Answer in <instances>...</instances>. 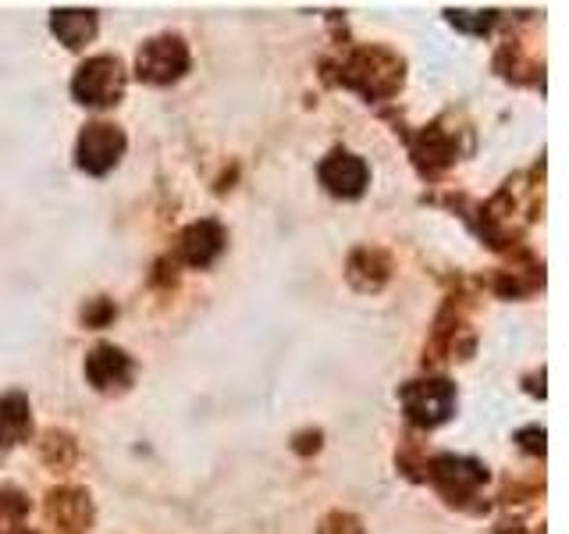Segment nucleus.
Segmentation results:
<instances>
[{
  "instance_id": "f257e3e1",
  "label": "nucleus",
  "mask_w": 569,
  "mask_h": 534,
  "mask_svg": "<svg viewBox=\"0 0 569 534\" xmlns=\"http://www.w3.org/2000/svg\"><path fill=\"white\" fill-rule=\"evenodd\" d=\"M76 97L89 107H111L118 103V97L124 93V71L118 58H93L79 68L76 82Z\"/></svg>"
},
{
  "instance_id": "f03ea898",
  "label": "nucleus",
  "mask_w": 569,
  "mask_h": 534,
  "mask_svg": "<svg viewBox=\"0 0 569 534\" xmlns=\"http://www.w3.org/2000/svg\"><path fill=\"white\" fill-rule=\"evenodd\" d=\"M136 68H139V79L164 86V82H174L189 68V50L178 36H160V40L142 43Z\"/></svg>"
},
{
  "instance_id": "7ed1b4c3",
  "label": "nucleus",
  "mask_w": 569,
  "mask_h": 534,
  "mask_svg": "<svg viewBox=\"0 0 569 534\" xmlns=\"http://www.w3.org/2000/svg\"><path fill=\"white\" fill-rule=\"evenodd\" d=\"M402 406H406V414L413 424L435 427L452 414L456 392L449 382H441V378L438 382H413V385L402 388Z\"/></svg>"
},
{
  "instance_id": "20e7f679",
  "label": "nucleus",
  "mask_w": 569,
  "mask_h": 534,
  "mask_svg": "<svg viewBox=\"0 0 569 534\" xmlns=\"http://www.w3.org/2000/svg\"><path fill=\"white\" fill-rule=\"evenodd\" d=\"M124 150V136L107 121L86 125V132L79 136V168L89 175H103L118 165V157Z\"/></svg>"
},
{
  "instance_id": "39448f33",
  "label": "nucleus",
  "mask_w": 569,
  "mask_h": 534,
  "mask_svg": "<svg viewBox=\"0 0 569 534\" xmlns=\"http://www.w3.org/2000/svg\"><path fill=\"white\" fill-rule=\"evenodd\" d=\"M320 182L328 186V192L342 196V200H356L370 182V168L363 165V157L335 150L325 165H320Z\"/></svg>"
},
{
  "instance_id": "423d86ee",
  "label": "nucleus",
  "mask_w": 569,
  "mask_h": 534,
  "mask_svg": "<svg viewBox=\"0 0 569 534\" xmlns=\"http://www.w3.org/2000/svg\"><path fill=\"white\" fill-rule=\"evenodd\" d=\"M86 374L97 388H121L132 378V360L114 346H97L86 360Z\"/></svg>"
},
{
  "instance_id": "0eeeda50",
  "label": "nucleus",
  "mask_w": 569,
  "mask_h": 534,
  "mask_svg": "<svg viewBox=\"0 0 569 534\" xmlns=\"http://www.w3.org/2000/svg\"><path fill=\"white\" fill-rule=\"evenodd\" d=\"M221 249H224V231H221V225H213V221L192 225L182 236V254L196 267H207L213 257L221 254Z\"/></svg>"
},
{
  "instance_id": "6e6552de",
  "label": "nucleus",
  "mask_w": 569,
  "mask_h": 534,
  "mask_svg": "<svg viewBox=\"0 0 569 534\" xmlns=\"http://www.w3.org/2000/svg\"><path fill=\"white\" fill-rule=\"evenodd\" d=\"M50 29L64 47L76 50V47H82L86 40H93V36H97V14L93 11H71V8L53 11Z\"/></svg>"
},
{
  "instance_id": "1a4fd4ad",
  "label": "nucleus",
  "mask_w": 569,
  "mask_h": 534,
  "mask_svg": "<svg viewBox=\"0 0 569 534\" xmlns=\"http://www.w3.org/2000/svg\"><path fill=\"white\" fill-rule=\"evenodd\" d=\"M435 477H438V485L445 488H452L462 492V488H477L480 481H485V467H480L477 459H462V456H441L435 463Z\"/></svg>"
},
{
  "instance_id": "9d476101",
  "label": "nucleus",
  "mask_w": 569,
  "mask_h": 534,
  "mask_svg": "<svg viewBox=\"0 0 569 534\" xmlns=\"http://www.w3.org/2000/svg\"><path fill=\"white\" fill-rule=\"evenodd\" d=\"M29 432V406L22 396L0 399V445H14Z\"/></svg>"
},
{
  "instance_id": "9b49d317",
  "label": "nucleus",
  "mask_w": 569,
  "mask_h": 534,
  "mask_svg": "<svg viewBox=\"0 0 569 534\" xmlns=\"http://www.w3.org/2000/svg\"><path fill=\"white\" fill-rule=\"evenodd\" d=\"M452 26L467 29V32H488L495 22V11H449Z\"/></svg>"
}]
</instances>
